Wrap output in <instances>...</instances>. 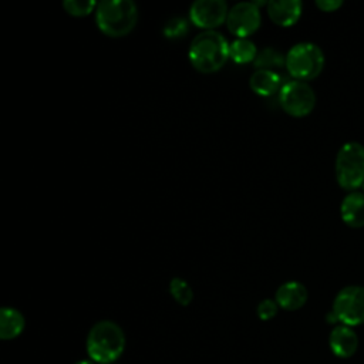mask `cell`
Masks as SVG:
<instances>
[{"instance_id": "ba28073f", "label": "cell", "mask_w": 364, "mask_h": 364, "mask_svg": "<svg viewBox=\"0 0 364 364\" xmlns=\"http://www.w3.org/2000/svg\"><path fill=\"white\" fill-rule=\"evenodd\" d=\"M262 24V14L256 1H239L229 7L226 27L236 38H247Z\"/></svg>"}, {"instance_id": "6da1fadb", "label": "cell", "mask_w": 364, "mask_h": 364, "mask_svg": "<svg viewBox=\"0 0 364 364\" xmlns=\"http://www.w3.org/2000/svg\"><path fill=\"white\" fill-rule=\"evenodd\" d=\"M230 43L216 30H202L189 46L188 58L192 67L203 74L219 71L229 60Z\"/></svg>"}, {"instance_id": "4fadbf2b", "label": "cell", "mask_w": 364, "mask_h": 364, "mask_svg": "<svg viewBox=\"0 0 364 364\" xmlns=\"http://www.w3.org/2000/svg\"><path fill=\"white\" fill-rule=\"evenodd\" d=\"M340 215L343 222L350 228L364 226V193L350 192L344 196L340 206Z\"/></svg>"}, {"instance_id": "9c48e42d", "label": "cell", "mask_w": 364, "mask_h": 364, "mask_svg": "<svg viewBox=\"0 0 364 364\" xmlns=\"http://www.w3.org/2000/svg\"><path fill=\"white\" fill-rule=\"evenodd\" d=\"M228 13L225 0H196L189 7V21L202 30H216L226 23Z\"/></svg>"}, {"instance_id": "30bf717a", "label": "cell", "mask_w": 364, "mask_h": 364, "mask_svg": "<svg viewBox=\"0 0 364 364\" xmlns=\"http://www.w3.org/2000/svg\"><path fill=\"white\" fill-rule=\"evenodd\" d=\"M269 18L280 27H290L296 24L303 11L300 0H270L266 3Z\"/></svg>"}, {"instance_id": "8fae6325", "label": "cell", "mask_w": 364, "mask_h": 364, "mask_svg": "<svg viewBox=\"0 0 364 364\" xmlns=\"http://www.w3.org/2000/svg\"><path fill=\"white\" fill-rule=\"evenodd\" d=\"M307 289L303 283L296 280H289L282 283L274 294V300L279 307L293 311L303 307L307 301Z\"/></svg>"}, {"instance_id": "cb8c5ba5", "label": "cell", "mask_w": 364, "mask_h": 364, "mask_svg": "<svg viewBox=\"0 0 364 364\" xmlns=\"http://www.w3.org/2000/svg\"><path fill=\"white\" fill-rule=\"evenodd\" d=\"M361 188H363V191H364V182H363V185H361Z\"/></svg>"}, {"instance_id": "2e32d148", "label": "cell", "mask_w": 364, "mask_h": 364, "mask_svg": "<svg viewBox=\"0 0 364 364\" xmlns=\"http://www.w3.org/2000/svg\"><path fill=\"white\" fill-rule=\"evenodd\" d=\"M259 50L249 37L247 38H235L229 46V58L236 64H249L253 63Z\"/></svg>"}, {"instance_id": "9a60e30c", "label": "cell", "mask_w": 364, "mask_h": 364, "mask_svg": "<svg viewBox=\"0 0 364 364\" xmlns=\"http://www.w3.org/2000/svg\"><path fill=\"white\" fill-rule=\"evenodd\" d=\"M24 316L14 307H3L0 311V338L11 340L24 330Z\"/></svg>"}, {"instance_id": "d6986e66", "label": "cell", "mask_w": 364, "mask_h": 364, "mask_svg": "<svg viewBox=\"0 0 364 364\" xmlns=\"http://www.w3.org/2000/svg\"><path fill=\"white\" fill-rule=\"evenodd\" d=\"M97 1L94 0H64L63 7L67 14L73 17H85L91 13H95Z\"/></svg>"}, {"instance_id": "7402d4cb", "label": "cell", "mask_w": 364, "mask_h": 364, "mask_svg": "<svg viewBox=\"0 0 364 364\" xmlns=\"http://www.w3.org/2000/svg\"><path fill=\"white\" fill-rule=\"evenodd\" d=\"M316 6L321 10V11H336L337 9H340L343 6L341 0H317Z\"/></svg>"}, {"instance_id": "8992f818", "label": "cell", "mask_w": 364, "mask_h": 364, "mask_svg": "<svg viewBox=\"0 0 364 364\" xmlns=\"http://www.w3.org/2000/svg\"><path fill=\"white\" fill-rule=\"evenodd\" d=\"M282 109L294 118L309 115L316 107V94L309 82L300 80L284 81L277 94Z\"/></svg>"}, {"instance_id": "7c38bea8", "label": "cell", "mask_w": 364, "mask_h": 364, "mask_svg": "<svg viewBox=\"0 0 364 364\" xmlns=\"http://www.w3.org/2000/svg\"><path fill=\"white\" fill-rule=\"evenodd\" d=\"M283 84L282 74L272 70H255L249 77L250 90L263 98L277 95Z\"/></svg>"}, {"instance_id": "3957f363", "label": "cell", "mask_w": 364, "mask_h": 364, "mask_svg": "<svg viewBox=\"0 0 364 364\" xmlns=\"http://www.w3.org/2000/svg\"><path fill=\"white\" fill-rule=\"evenodd\" d=\"M125 348V334L122 328L111 321L95 323L87 336V353L90 358L101 364L115 361Z\"/></svg>"}, {"instance_id": "5bb4252c", "label": "cell", "mask_w": 364, "mask_h": 364, "mask_svg": "<svg viewBox=\"0 0 364 364\" xmlns=\"http://www.w3.org/2000/svg\"><path fill=\"white\" fill-rule=\"evenodd\" d=\"M328 341H330L331 351L341 358L351 357L358 347V338L348 326L334 327Z\"/></svg>"}, {"instance_id": "603a6c76", "label": "cell", "mask_w": 364, "mask_h": 364, "mask_svg": "<svg viewBox=\"0 0 364 364\" xmlns=\"http://www.w3.org/2000/svg\"><path fill=\"white\" fill-rule=\"evenodd\" d=\"M74 364H92V363L88 361V360H80V361H77V363H74Z\"/></svg>"}, {"instance_id": "5b68a950", "label": "cell", "mask_w": 364, "mask_h": 364, "mask_svg": "<svg viewBox=\"0 0 364 364\" xmlns=\"http://www.w3.org/2000/svg\"><path fill=\"white\" fill-rule=\"evenodd\" d=\"M336 179L338 185L354 192L364 182V145L346 142L336 156Z\"/></svg>"}, {"instance_id": "52a82bcc", "label": "cell", "mask_w": 364, "mask_h": 364, "mask_svg": "<svg viewBox=\"0 0 364 364\" xmlns=\"http://www.w3.org/2000/svg\"><path fill=\"white\" fill-rule=\"evenodd\" d=\"M333 313L344 326L364 323V287L347 286L341 289L333 303Z\"/></svg>"}, {"instance_id": "e0dca14e", "label": "cell", "mask_w": 364, "mask_h": 364, "mask_svg": "<svg viewBox=\"0 0 364 364\" xmlns=\"http://www.w3.org/2000/svg\"><path fill=\"white\" fill-rule=\"evenodd\" d=\"M253 65L255 70H272L280 73L282 68H286V54L274 47H264L259 50Z\"/></svg>"}, {"instance_id": "277c9868", "label": "cell", "mask_w": 364, "mask_h": 364, "mask_svg": "<svg viewBox=\"0 0 364 364\" xmlns=\"http://www.w3.org/2000/svg\"><path fill=\"white\" fill-rule=\"evenodd\" d=\"M324 68L323 50L310 41H301L286 53V70L293 80L309 81L316 78Z\"/></svg>"}, {"instance_id": "ffe728a7", "label": "cell", "mask_w": 364, "mask_h": 364, "mask_svg": "<svg viewBox=\"0 0 364 364\" xmlns=\"http://www.w3.org/2000/svg\"><path fill=\"white\" fill-rule=\"evenodd\" d=\"M188 28H189V26H188V20L186 18H183V17H172V18H169L165 23L162 31H164L165 37L175 40V38L183 37L188 33Z\"/></svg>"}, {"instance_id": "7a4b0ae2", "label": "cell", "mask_w": 364, "mask_h": 364, "mask_svg": "<svg viewBox=\"0 0 364 364\" xmlns=\"http://www.w3.org/2000/svg\"><path fill=\"white\" fill-rule=\"evenodd\" d=\"M95 24L108 37L128 36L138 21V6L132 0H102L95 9Z\"/></svg>"}, {"instance_id": "ac0fdd59", "label": "cell", "mask_w": 364, "mask_h": 364, "mask_svg": "<svg viewBox=\"0 0 364 364\" xmlns=\"http://www.w3.org/2000/svg\"><path fill=\"white\" fill-rule=\"evenodd\" d=\"M169 293L181 306H188L193 300V290L182 277H173L169 282Z\"/></svg>"}, {"instance_id": "44dd1931", "label": "cell", "mask_w": 364, "mask_h": 364, "mask_svg": "<svg viewBox=\"0 0 364 364\" xmlns=\"http://www.w3.org/2000/svg\"><path fill=\"white\" fill-rule=\"evenodd\" d=\"M277 303L273 299H264L257 304L256 313L260 320H270L277 314Z\"/></svg>"}]
</instances>
